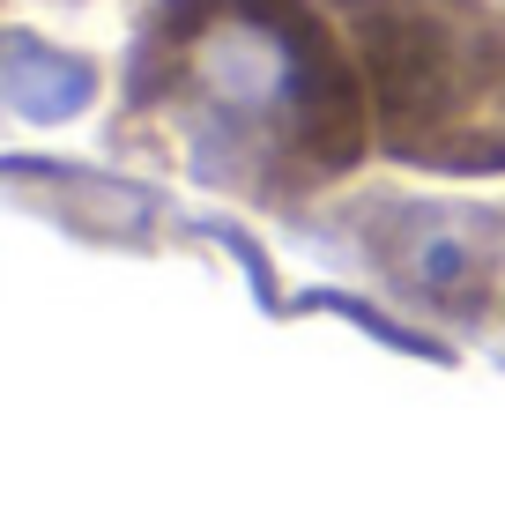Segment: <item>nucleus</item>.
Instances as JSON below:
<instances>
[{"instance_id": "nucleus-2", "label": "nucleus", "mask_w": 505, "mask_h": 512, "mask_svg": "<svg viewBox=\"0 0 505 512\" xmlns=\"http://www.w3.org/2000/svg\"><path fill=\"white\" fill-rule=\"evenodd\" d=\"M357 52L372 149L409 171H505V8L498 0H327Z\"/></svg>"}, {"instance_id": "nucleus-3", "label": "nucleus", "mask_w": 505, "mask_h": 512, "mask_svg": "<svg viewBox=\"0 0 505 512\" xmlns=\"http://www.w3.org/2000/svg\"><path fill=\"white\" fill-rule=\"evenodd\" d=\"M364 238H372L379 268L394 275V290L446 305V312H483L498 260H505V216H491V208L372 201L364 208Z\"/></svg>"}, {"instance_id": "nucleus-1", "label": "nucleus", "mask_w": 505, "mask_h": 512, "mask_svg": "<svg viewBox=\"0 0 505 512\" xmlns=\"http://www.w3.org/2000/svg\"><path fill=\"white\" fill-rule=\"evenodd\" d=\"M119 119L201 186L260 208L342 186L372 149L364 75L327 0H156Z\"/></svg>"}]
</instances>
